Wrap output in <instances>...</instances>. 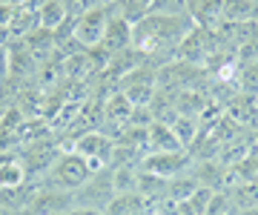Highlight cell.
I'll list each match as a JSON object with an SVG mask.
<instances>
[{
  "mask_svg": "<svg viewBox=\"0 0 258 215\" xmlns=\"http://www.w3.org/2000/svg\"><path fill=\"white\" fill-rule=\"evenodd\" d=\"M195 29L192 15H178V18H164V15H149L141 23L132 26V46L147 57L149 63L164 66L175 57V49L181 40Z\"/></svg>",
  "mask_w": 258,
  "mask_h": 215,
  "instance_id": "6da1fadb",
  "label": "cell"
},
{
  "mask_svg": "<svg viewBox=\"0 0 258 215\" xmlns=\"http://www.w3.org/2000/svg\"><path fill=\"white\" fill-rule=\"evenodd\" d=\"M89 178H92L89 164H86L81 155H75V152H63V155L55 161V167H52L46 175L40 178V187L75 192V189H81Z\"/></svg>",
  "mask_w": 258,
  "mask_h": 215,
  "instance_id": "7a4b0ae2",
  "label": "cell"
},
{
  "mask_svg": "<svg viewBox=\"0 0 258 215\" xmlns=\"http://www.w3.org/2000/svg\"><path fill=\"white\" fill-rule=\"evenodd\" d=\"M109 18H112V3H101V6H95V9L83 12L81 18H75L72 38L78 40V46L81 49H98L101 46Z\"/></svg>",
  "mask_w": 258,
  "mask_h": 215,
  "instance_id": "3957f363",
  "label": "cell"
},
{
  "mask_svg": "<svg viewBox=\"0 0 258 215\" xmlns=\"http://www.w3.org/2000/svg\"><path fill=\"white\" fill-rule=\"evenodd\" d=\"M60 155H63V152L57 147V140H49V138L26 144V150L18 152V158H20V164H23V169H26L29 181H40L49 169L55 167V161L60 158Z\"/></svg>",
  "mask_w": 258,
  "mask_h": 215,
  "instance_id": "277c9868",
  "label": "cell"
},
{
  "mask_svg": "<svg viewBox=\"0 0 258 215\" xmlns=\"http://www.w3.org/2000/svg\"><path fill=\"white\" fill-rule=\"evenodd\" d=\"M75 206H83V209H98V212H106V206L115 201V187H112V169H103V172H95L81 189H75Z\"/></svg>",
  "mask_w": 258,
  "mask_h": 215,
  "instance_id": "5b68a950",
  "label": "cell"
},
{
  "mask_svg": "<svg viewBox=\"0 0 258 215\" xmlns=\"http://www.w3.org/2000/svg\"><path fill=\"white\" fill-rule=\"evenodd\" d=\"M141 169L144 172H152L158 178H166L172 181L178 175H186L192 169V155L189 150H175V152H147L141 158Z\"/></svg>",
  "mask_w": 258,
  "mask_h": 215,
  "instance_id": "8992f818",
  "label": "cell"
},
{
  "mask_svg": "<svg viewBox=\"0 0 258 215\" xmlns=\"http://www.w3.org/2000/svg\"><path fill=\"white\" fill-rule=\"evenodd\" d=\"M29 209H32L35 215H66L69 209H75V195L66 192V189L37 187Z\"/></svg>",
  "mask_w": 258,
  "mask_h": 215,
  "instance_id": "52a82bcc",
  "label": "cell"
},
{
  "mask_svg": "<svg viewBox=\"0 0 258 215\" xmlns=\"http://www.w3.org/2000/svg\"><path fill=\"white\" fill-rule=\"evenodd\" d=\"M98 49H103V55L106 57L132 49V23H126L123 18H118V15L112 12L109 23H106V35H103V40H101V46Z\"/></svg>",
  "mask_w": 258,
  "mask_h": 215,
  "instance_id": "ba28073f",
  "label": "cell"
},
{
  "mask_svg": "<svg viewBox=\"0 0 258 215\" xmlns=\"http://www.w3.org/2000/svg\"><path fill=\"white\" fill-rule=\"evenodd\" d=\"M9 52H12V78H18V81H29V78L37 75L40 63H37V57L26 49L23 40H12Z\"/></svg>",
  "mask_w": 258,
  "mask_h": 215,
  "instance_id": "9c48e42d",
  "label": "cell"
},
{
  "mask_svg": "<svg viewBox=\"0 0 258 215\" xmlns=\"http://www.w3.org/2000/svg\"><path fill=\"white\" fill-rule=\"evenodd\" d=\"M175 150H184L181 140L175 138V132L169 123H161V121H152L147 126V152H175Z\"/></svg>",
  "mask_w": 258,
  "mask_h": 215,
  "instance_id": "30bf717a",
  "label": "cell"
},
{
  "mask_svg": "<svg viewBox=\"0 0 258 215\" xmlns=\"http://www.w3.org/2000/svg\"><path fill=\"white\" fill-rule=\"evenodd\" d=\"M29 181L18 152H0V189H18Z\"/></svg>",
  "mask_w": 258,
  "mask_h": 215,
  "instance_id": "8fae6325",
  "label": "cell"
},
{
  "mask_svg": "<svg viewBox=\"0 0 258 215\" xmlns=\"http://www.w3.org/2000/svg\"><path fill=\"white\" fill-rule=\"evenodd\" d=\"M224 23H258V0H224Z\"/></svg>",
  "mask_w": 258,
  "mask_h": 215,
  "instance_id": "7c38bea8",
  "label": "cell"
},
{
  "mask_svg": "<svg viewBox=\"0 0 258 215\" xmlns=\"http://www.w3.org/2000/svg\"><path fill=\"white\" fill-rule=\"evenodd\" d=\"M69 18H72V15H69V9L63 6V0H46V3L37 9V23H40V29H46V32L60 29Z\"/></svg>",
  "mask_w": 258,
  "mask_h": 215,
  "instance_id": "4fadbf2b",
  "label": "cell"
},
{
  "mask_svg": "<svg viewBox=\"0 0 258 215\" xmlns=\"http://www.w3.org/2000/svg\"><path fill=\"white\" fill-rule=\"evenodd\" d=\"M112 12L135 26V23H141L144 18L152 15V0H115L112 3Z\"/></svg>",
  "mask_w": 258,
  "mask_h": 215,
  "instance_id": "5bb4252c",
  "label": "cell"
},
{
  "mask_svg": "<svg viewBox=\"0 0 258 215\" xmlns=\"http://www.w3.org/2000/svg\"><path fill=\"white\" fill-rule=\"evenodd\" d=\"M201 123L198 118H189V115H175V121L169 123L172 126V132H175V138L181 140V147L184 150H189L195 144V138H198V132H201Z\"/></svg>",
  "mask_w": 258,
  "mask_h": 215,
  "instance_id": "9a60e30c",
  "label": "cell"
},
{
  "mask_svg": "<svg viewBox=\"0 0 258 215\" xmlns=\"http://www.w3.org/2000/svg\"><path fill=\"white\" fill-rule=\"evenodd\" d=\"M235 92L258 98V63L238 66V72H235Z\"/></svg>",
  "mask_w": 258,
  "mask_h": 215,
  "instance_id": "2e32d148",
  "label": "cell"
},
{
  "mask_svg": "<svg viewBox=\"0 0 258 215\" xmlns=\"http://www.w3.org/2000/svg\"><path fill=\"white\" fill-rule=\"evenodd\" d=\"M195 189H198V181L192 178V172H186V175H178L169 181V192H166V201H172V204H181L186 198L192 195Z\"/></svg>",
  "mask_w": 258,
  "mask_h": 215,
  "instance_id": "e0dca14e",
  "label": "cell"
},
{
  "mask_svg": "<svg viewBox=\"0 0 258 215\" xmlns=\"http://www.w3.org/2000/svg\"><path fill=\"white\" fill-rule=\"evenodd\" d=\"M152 15L178 18V15H189V9H186V0H152Z\"/></svg>",
  "mask_w": 258,
  "mask_h": 215,
  "instance_id": "ac0fdd59",
  "label": "cell"
},
{
  "mask_svg": "<svg viewBox=\"0 0 258 215\" xmlns=\"http://www.w3.org/2000/svg\"><path fill=\"white\" fill-rule=\"evenodd\" d=\"M235 175H238V181H247V184H258V152H249L247 158L241 161V164H235Z\"/></svg>",
  "mask_w": 258,
  "mask_h": 215,
  "instance_id": "d6986e66",
  "label": "cell"
},
{
  "mask_svg": "<svg viewBox=\"0 0 258 215\" xmlns=\"http://www.w3.org/2000/svg\"><path fill=\"white\" fill-rule=\"evenodd\" d=\"M63 6L69 9V15H72V18H81L83 12L101 6V0H63Z\"/></svg>",
  "mask_w": 258,
  "mask_h": 215,
  "instance_id": "ffe728a7",
  "label": "cell"
},
{
  "mask_svg": "<svg viewBox=\"0 0 258 215\" xmlns=\"http://www.w3.org/2000/svg\"><path fill=\"white\" fill-rule=\"evenodd\" d=\"M12 78V52L9 46H0V84H6Z\"/></svg>",
  "mask_w": 258,
  "mask_h": 215,
  "instance_id": "44dd1931",
  "label": "cell"
},
{
  "mask_svg": "<svg viewBox=\"0 0 258 215\" xmlns=\"http://www.w3.org/2000/svg\"><path fill=\"white\" fill-rule=\"evenodd\" d=\"M15 12H18V6H12V3H6V0H0V26H12V20H15Z\"/></svg>",
  "mask_w": 258,
  "mask_h": 215,
  "instance_id": "7402d4cb",
  "label": "cell"
},
{
  "mask_svg": "<svg viewBox=\"0 0 258 215\" xmlns=\"http://www.w3.org/2000/svg\"><path fill=\"white\" fill-rule=\"evenodd\" d=\"M12 43V32L6 26H0V46H9Z\"/></svg>",
  "mask_w": 258,
  "mask_h": 215,
  "instance_id": "603a6c76",
  "label": "cell"
},
{
  "mask_svg": "<svg viewBox=\"0 0 258 215\" xmlns=\"http://www.w3.org/2000/svg\"><path fill=\"white\" fill-rule=\"evenodd\" d=\"M249 138H252V152H258V126L249 129Z\"/></svg>",
  "mask_w": 258,
  "mask_h": 215,
  "instance_id": "cb8c5ba5",
  "label": "cell"
},
{
  "mask_svg": "<svg viewBox=\"0 0 258 215\" xmlns=\"http://www.w3.org/2000/svg\"><path fill=\"white\" fill-rule=\"evenodd\" d=\"M235 215H258V204L255 206H247V209H241V212H235Z\"/></svg>",
  "mask_w": 258,
  "mask_h": 215,
  "instance_id": "d4e9b609",
  "label": "cell"
},
{
  "mask_svg": "<svg viewBox=\"0 0 258 215\" xmlns=\"http://www.w3.org/2000/svg\"><path fill=\"white\" fill-rule=\"evenodd\" d=\"M149 215H166V212H161V209H158V206H155V209H152V212H149Z\"/></svg>",
  "mask_w": 258,
  "mask_h": 215,
  "instance_id": "484cf974",
  "label": "cell"
},
{
  "mask_svg": "<svg viewBox=\"0 0 258 215\" xmlns=\"http://www.w3.org/2000/svg\"><path fill=\"white\" fill-rule=\"evenodd\" d=\"M0 215H12V212H6V209H3V206H0Z\"/></svg>",
  "mask_w": 258,
  "mask_h": 215,
  "instance_id": "4316f807",
  "label": "cell"
},
{
  "mask_svg": "<svg viewBox=\"0 0 258 215\" xmlns=\"http://www.w3.org/2000/svg\"><path fill=\"white\" fill-rule=\"evenodd\" d=\"M101 3H115V0H101Z\"/></svg>",
  "mask_w": 258,
  "mask_h": 215,
  "instance_id": "83f0119b",
  "label": "cell"
}]
</instances>
